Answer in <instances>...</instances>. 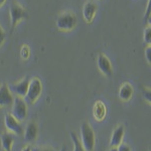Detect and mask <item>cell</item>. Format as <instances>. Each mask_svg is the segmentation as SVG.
Here are the masks:
<instances>
[{
	"instance_id": "7a4b0ae2",
	"label": "cell",
	"mask_w": 151,
	"mask_h": 151,
	"mask_svg": "<svg viewBox=\"0 0 151 151\" xmlns=\"http://www.w3.org/2000/svg\"><path fill=\"white\" fill-rule=\"evenodd\" d=\"M41 93H42V83L38 78H32L29 81L27 92L23 99L27 105H32L37 101Z\"/></svg>"
},
{
	"instance_id": "7c38bea8",
	"label": "cell",
	"mask_w": 151,
	"mask_h": 151,
	"mask_svg": "<svg viewBox=\"0 0 151 151\" xmlns=\"http://www.w3.org/2000/svg\"><path fill=\"white\" fill-rule=\"evenodd\" d=\"M97 11V4L93 1H88L83 7V15L88 23H91Z\"/></svg>"
},
{
	"instance_id": "2e32d148",
	"label": "cell",
	"mask_w": 151,
	"mask_h": 151,
	"mask_svg": "<svg viewBox=\"0 0 151 151\" xmlns=\"http://www.w3.org/2000/svg\"><path fill=\"white\" fill-rule=\"evenodd\" d=\"M70 137L73 142V145H74V151H85L81 143V140H80L79 136L75 132H70Z\"/></svg>"
},
{
	"instance_id": "603a6c76",
	"label": "cell",
	"mask_w": 151,
	"mask_h": 151,
	"mask_svg": "<svg viewBox=\"0 0 151 151\" xmlns=\"http://www.w3.org/2000/svg\"><path fill=\"white\" fill-rule=\"evenodd\" d=\"M150 52H151V47H150V45H148V47L145 48V58H146V60H147L148 64H150L151 63Z\"/></svg>"
},
{
	"instance_id": "ffe728a7",
	"label": "cell",
	"mask_w": 151,
	"mask_h": 151,
	"mask_svg": "<svg viewBox=\"0 0 151 151\" xmlns=\"http://www.w3.org/2000/svg\"><path fill=\"white\" fill-rule=\"evenodd\" d=\"M150 2L151 0H148V4H147V8H146L145 14H144V22L145 24L148 23V25H150V16H151V12H150Z\"/></svg>"
},
{
	"instance_id": "3957f363",
	"label": "cell",
	"mask_w": 151,
	"mask_h": 151,
	"mask_svg": "<svg viewBox=\"0 0 151 151\" xmlns=\"http://www.w3.org/2000/svg\"><path fill=\"white\" fill-rule=\"evenodd\" d=\"M10 114L19 122H22L27 117V104L21 97L14 96Z\"/></svg>"
},
{
	"instance_id": "8fae6325",
	"label": "cell",
	"mask_w": 151,
	"mask_h": 151,
	"mask_svg": "<svg viewBox=\"0 0 151 151\" xmlns=\"http://www.w3.org/2000/svg\"><path fill=\"white\" fill-rule=\"evenodd\" d=\"M124 135H125V126L118 125L113 130V132H112V135L110 138L111 147H118V146L122 143Z\"/></svg>"
},
{
	"instance_id": "30bf717a",
	"label": "cell",
	"mask_w": 151,
	"mask_h": 151,
	"mask_svg": "<svg viewBox=\"0 0 151 151\" xmlns=\"http://www.w3.org/2000/svg\"><path fill=\"white\" fill-rule=\"evenodd\" d=\"M38 135V127L37 124L35 121H30L27 126H26L25 130L23 131V140L26 143H32L37 139Z\"/></svg>"
},
{
	"instance_id": "e0dca14e",
	"label": "cell",
	"mask_w": 151,
	"mask_h": 151,
	"mask_svg": "<svg viewBox=\"0 0 151 151\" xmlns=\"http://www.w3.org/2000/svg\"><path fill=\"white\" fill-rule=\"evenodd\" d=\"M143 38H144V42L146 45H150V43H151V27H150V25H148L147 27L144 29V35H143Z\"/></svg>"
},
{
	"instance_id": "5bb4252c",
	"label": "cell",
	"mask_w": 151,
	"mask_h": 151,
	"mask_svg": "<svg viewBox=\"0 0 151 151\" xmlns=\"http://www.w3.org/2000/svg\"><path fill=\"white\" fill-rule=\"evenodd\" d=\"M107 109L102 101H96L93 106V115L97 121H102L105 118Z\"/></svg>"
},
{
	"instance_id": "277c9868",
	"label": "cell",
	"mask_w": 151,
	"mask_h": 151,
	"mask_svg": "<svg viewBox=\"0 0 151 151\" xmlns=\"http://www.w3.org/2000/svg\"><path fill=\"white\" fill-rule=\"evenodd\" d=\"M55 25L62 31L73 30L77 25V16L73 12H65L57 18Z\"/></svg>"
},
{
	"instance_id": "f1b7e54d",
	"label": "cell",
	"mask_w": 151,
	"mask_h": 151,
	"mask_svg": "<svg viewBox=\"0 0 151 151\" xmlns=\"http://www.w3.org/2000/svg\"><path fill=\"white\" fill-rule=\"evenodd\" d=\"M0 148H1V141H0Z\"/></svg>"
},
{
	"instance_id": "4fadbf2b",
	"label": "cell",
	"mask_w": 151,
	"mask_h": 151,
	"mask_svg": "<svg viewBox=\"0 0 151 151\" xmlns=\"http://www.w3.org/2000/svg\"><path fill=\"white\" fill-rule=\"evenodd\" d=\"M134 94V90L131 84L129 83H124L122 86L119 89V98L121 101L124 102H128L129 100L132 98Z\"/></svg>"
},
{
	"instance_id": "52a82bcc",
	"label": "cell",
	"mask_w": 151,
	"mask_h": 151,
	"mask_svg": "<svg viewBox=\"0 0 151 151\" xmlns=\"http://www.w3.org/2000/svg\"><path fill=\"white\" fill-rule=\"evenodd\" d=\"M14 96L10 92L8 85L6 83L0 85V107L1 108H8L13 104Z\"/></svg>"
},
{
	"instance_id": "7402d4cb",
	"label": "cell",
	"mask_w": 151,
	"mask_h": 151,
	"mask_svg": "<svg viewBox=\"0 0 151 151\" xmlns=\"http://www.w3.org/2000/svg\"><path fill=\"white\" fill-rule=\"evenodd\" d=\"M5 38H6V35H5V31L4 29L2 28V26L0 25V47L4 43L5 41Z\"/></svg>"
},
{
	"instance_id": "4316f807",
	"label": "cell",
	"mask_w": 151,
	"mask_h": 151,
	"mask_svg": "<svg viewBox=\"0 0 151 151\" xmlns=\"http://www.w3.org/2000/svg\"><path fill=\"white\" fill-rule=\"evenodd\" d=\"M109 151H117V148L116 147H111Z\"/></svg>"
},
{
	"instance_id": "cb8c5ba5",
	"label": "cell",
	"mask_w": 151,
	"mask_h": 151,
	"mask_svg": "<svg viewBox=\"0 0 151 151\" xmlns=\"http://www.w3.org/2000/svg\"><path fill=\"white\" fill-rule=\"evenodd\" d=\"M144 97H145V99H146V101H148V103H150V90L148 91V93H147V90H144Z\"/></svg>"
},
{
	"instance_id": "d4e9b609",
	"label": "cell",
	"mask_w": 151,
	"mask_h": 151,
	"mask_svg": "<svg viewBox=\"0 0 151 151\" xmlns=\"http://www.w3.org/2000/svg\"><path fill=\"white\" fill-rule=\"evenodd\" d=\"M21 151H31V146H25V147H23L22 149H21Z\"/></svg>"
},
{
	"instance_id": "6da1fadb",
	"label": "cell",
	"mask_w": 151,
	"mask_h": 151,
	"mask_svg": "<svg viewBox=\"0 0 151 151\" xmlns=\"http://www.w3.org/2000/svg\"><path fill=\"white\" fill-rule=\"evenodd\" d=\"M80 133H81L80 140L85 151H94L96 145V136L92 126L88 122H84L81 125Z\"/></svg>"
},
{
	"instance_id": "ba28073f",
	"label": "cell",
	"mask_w": 151,
	"mask_h": 151,
	"mask_svg": "<svg viewBox=\"0 0 151 151\" xmlns=\"http://www.w3.org/2000/svg\"><path fill=\"white\" fill-rule=\"evenodd\" d=\"M29 81H30V80L27 79V78H24L20 82L15 83V84L8 85V88L13 95H15V96H17V97H21V98H24L28 89Z\"/></svg>"
},
{
	"instance_id": "8992f818",
	"label": "cell",
	"mask_w": 151,
	"mask_h": 151,
	"mask_svg": "<svg viewBox=\"0 0 151 151\" xmlns=\"http://www.w3.org/2000/svg\"><path fill=\"white\" fill-rule=\"evenodd\" d=\"M4 124L9 133H12L14 135H23L24 129L19 121L16 120L10 113H6L4 116Z\"/></svg>"
},
{
	"instance_id": "83f0119b",
	"label": "cell",
	"mask_w": 151,
	"mask_h": 151,
	"mask_svg": "<svg viewBox=\"0 0 151 151\" xmlns=\"http://www.w3.org/2000/svg\"><path fill=\"white\" fill-rule=\"evenodd\" d=\"M60 151H67V150H65V146H63L62 149H60Z\"/></svg>"
},
{
	"instance_id": "9c48e42d",
	"label": "cell",
	"mask_w": 151,
	"mask_h": 151,
	"mask_svg": "<svg viewBox=\"0 0 151 151\" xmlns=\"http://www.w3.org/2000/svg\"><path fill=\"white\" fill-rule=\"evenodd\" d=\"M97 65H98V68L102 74L105 75L106 77H111L113 75V67H112L111 60L104 53H100L98 55Z\"/></svg>"
},
{
	"instance_id": "ac0fdd59",
	"label": "cell",
	"mask_w": 151,
	"mask_h": 151,
	"mask_svg": "<svg viewBox=\"0 0 151 151\" xmlns=\"http://www.w3.org/2000/svg\"><path fill=\"white\" fill-rule=\"evenodd\" d=\"M20 55L21 58H23V60H27L29 58V55H30V50H29L28 45H22L20 48Z\"/></svg>"
},
{
	"instance_id": "5b68a950",
	"label": "cell",
	"mask_w": 151,
	"mask_h": 151,
	"mask_svg": "<svg viewBox=\"0 0 151 151\" xmlns=\"http://www.w3.org/2000/svg\"><path fill=\"white\" fill-rule=\"evenodd\" d=\"M9 14H10V20H11V29L13 30L17 26L19 21L26 18L28 16V13L22 6L17 2L13 1L9 7Z\"/></svg>"
},
{
	"instance_id": "d6986e66",
	"label": "cell",
	"mask_w": 151,
	"mask_h": 151,
	"mask_svg": "<svg viewBox=\"0 0 151 151\" xmlns=\"http://www.w3.org/2000/svg\"><path fill=\"white\" fill-rule=\"evenodd\" d=\"M31 151H58L57 149H55L52 146H35V147H31Z\"/></svg>"
},
{
	"instance_id": "484cf974",
	"label": "cell",
	"mask_w": 151,
	"mask_h": 151,
	"mask_svg": "<svg viewBox=\"0 0 151 151\" xmlns=\"http://www.w3.org/2000/svg\"><path fill=\"white\" fill-rule=\"evenodd\" d=\"M5 1H6V0H0V7H1L4 3H5Z\"/></svg>"
},
{
	"instance_id": "44dd1931",
	"label": "cell",
	"mask_w": 151,
	"mask_h": 151,
	"mask_svg": "<svg viewBox=\"0 0 151 151\" xmlns=\"http://www.w3.org/2000/svg\"><path fill=\"white\" fill-rule=\"evenodd\" d=\"M116 148H117V151H132L130 146L128 144H126V143H121V144Z\"/></svg>"
},
{
	"instance_id": "9a60e30c",
	"label": "cell",
	"mask_w": 151,
	"mask_h": 151,
	"mask_svg": "<svg viewBox=\"0 0 151 151\" xmlns=\"http://www.w3.org/2000/svg\"><path fill=\"white\" fill-rule=\"evenodd\" d=\"M0 141H1V147L3 148L4 151H12V146H13L14 143L13 134L9 132L3 133Z\"/></svg>"
}]
</instances>
